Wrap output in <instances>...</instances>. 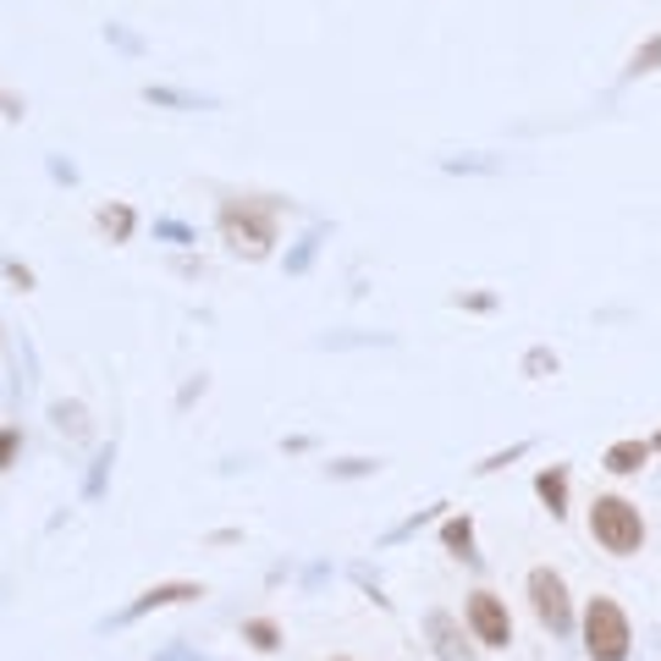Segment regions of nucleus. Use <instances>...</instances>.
Wrapping results in <instances>:
<instances>
[{
	"label": "nucleus",
	"mask_w": 661,
	"mask_h": 661,
	"mask_svg": "<svg viewBox=\"0 0 661 661\" xmlns=\"http://www.w3.org/2000/svg\"><path fill=\"white\" fill-rule=\"evenodd\" d=\"M524 376H529V381L557 376V354H551V348H529V354H524Z\"/></svg>",
	"instance_id": "20"
},
{
	"label": "nucleus",
	"mask_w": 661,
	"mask_h": 661,
	"mask_svg": "<svg viewBox=\"0 0 661 661\" xmlns=\"http://www.w3.org/2000/svg\"><path fill=\"white\" fill-rule=\"evenodd\" d=\"M463 623H469L474 645H485V650H507L513 645V612H507V601L496 590H469Z\"/></svg>",
	"instance_id": "5"
},
{
	"label": "nucleus",
	"mask_w": 661,
	"mask_h": 661,
	"mask_svg": "<svg viewBox=\"0 0 661 661\" xmlns=\"http://www.w3.org/2000/svg\"><path fill=\"white\" fill-rule=\"evenodd\" d=\"M105 40H116L122 51H138V40H133V34H122V29H105Z\"/></svg>",
	"instance_id": "27"
},
{
	"label": "nucleus",
	"mask_w": 661,
	"mask_h": 661,
	"mask_svg": "<svg viewBox=\"0 0 661 661\" xmlns=\"http://www.w3.org/2000/svg\"><path fill=\"white\" fill-rule=\"evenodd\" d=\"M441 507H447V502H436V507H419V513H414V518H403V524H397V529H392L386 540L397 546V540H408V535H419V529H425L430 518H441Z\"/></svg>",
	"instance_id": "19"
},
{
	"label": "nucleus",
	"mask_w": 661,
	"mask_h": 661,
	"mask_svg": "<svg viewBox=\"0 0 661 661\" xmlns=\"http://www.w3.org/2000/svg\"><path fill=\"white\" fill-rule=\"evenodd\" d=\"M100 226H105L116 243H127V237H133V226H138V215H133L127 204H105V210H100Z\"/></svg>",
	"instance_id": "15"
},
{
	"label": "nucleus",
	"mask_w": 661,
	"mask_h": 661,
	"mask_svg": "<svg viewBox=\"0 0 661 661\" xmlns=\"http://www.w3.org/2000/svg\"><path fill=\"white\" fill-rule=\"evenodd\" d=\"M330 661H354V656H330Z\"/></svg>",
	"instance_id": "29"
},
{
	"label": "nucleus",
	"mask_w": 661,
	"mask_h": 661,
	"mask_svg": "<svg viewBox=\"0 0 661 661\" xmlns=\"http://www.w3.org/2000/svg\"><path fill=\"white\" fill-rule=\"evenodd\" d=\"M320 237H325V226H314L309 237H298V248L287 254V276H303V270L314 265V254H320Z\"/></svg>",
	"instance_id": "16"
},
{
	"label": "nucleus",
	"mask_w": 661,
	"mask_h": 661,
	"mask_svg": "<svg viewBox=\"0 0 661 661\" xmlns=\"http://www.w3.org/2000/svg\"><path fill=\"white\" fill-rule=\"evenodd\" d=\"M463 309H496V298L491 292H469V298H458Z\"/></svg>",
	"instance_id": "26"
},
{
	"label": "nucleus",
	"mask_w": 661,
	"mask_h": 661,
	"mask_svg": "<svg viewBox=\"0 0 661 661\" xmlns=\"http://www.w3.org/2000/svg\"><path fill=\"white\" fill-rule=\"evenodd\" d=\"M590 540L606 551V557H639L645 551V513H639V502H628V496H617V491H601L595 502H590Z\"/></svg>",
	"instance_id": "2"
},
{
	"label": "nucleus",
	"mask_w": 661,
	"mask_h": 661,
	"mask_svg": "<svg viewBox=\"0 0 661 661\" xmlns=\"http://www.w3.org/2000/svg\"><path fill=\"white\" fill-rule=\"evenodd\" d=\"M0 116H12V122H18V116H23V100H18V94H7V89H0Z\"/></svg>",
	"instance_id": "25"
},
{
	"label": "nucleus",
	"mask_w": 661,
	"mask_h": 661,
	"mask_svg": "<svg viewBox=\"0 0 661 661\" xmlns=\"http://www.w3.org/2000/svg\"><path fill=\"white\" fill-rule=\"evenodd\" d=\"M650 447H656V452H661V430H656V436H650Z\"/></svg>",
	"instance_id": "28"
},
{
	"label": "nucleus",
	"mask_w": 661,
	"mask_h": 661,
	"mask_svg": "<svg viewBox=\"0 0 661 661\" xmlns=\"http://www.w3.org/2000/svg\"><path fill=\"white\" fill-rule=\"evenodd\" d=\"M243 645L259 650V656H276V650H281V623H276V617H248V623H243Z\"/></svg>",
	"instance_id": "11"
},
{
	"label": "nucleus",
	"mask_w": 661,
	"mask_h": 661,
	"mask_svg": "<svg viewBox=\"0 0 661 661\" xmlns=\"http://www.w3.org/2000/svg\"><path fill=\"white\" fill-rule=\"evenodd\" d=\"M111 463H116V447H100V452H94V469H89V480H83V496H89V502L105 496V474H111Z\"/></svg>",
	"instance_id": "17"
},
{
	"label": "nucleus",
	"mask_w": 661,
	"mask_h": 661,
	"mask_svg": "<svg viewBox=\"0 0 661 661\" xmlns=\"http://www.w3.org/2000/svg\"><path fill=\"white\" fill-rule=\"evenodd\" d=\"M425 639L436 650V661H474V634L463 617H452L447 606H430L425 612Z\"/></svg>",
	"instance_id": "6"
},
{
	"label": "nucleus",
	"mask_w": 661,
	"mask_h": 661,
	"mask_svg": "<svg viewBox=\"0 0 661 661\" xmlns=\"http://www.w3.org/2000/svg\"><path fill=\"white\" fill-rule=\"evenodd\" d=\"M7 276H12V281H18L23 292L34 287V270H29V265H18V259H7Z\"/></svg>",
	"instance_id": "24"
},
{
	"label": "nucleus",
	"mask_w": 661,
	"mask_h": 661,
	"mask_svg": "<svg viewBox=\"0 0 661 661\" xmlns=\"http://www.w3.org/2000/svg\"><path fill=\"white\" fill-rule=\"evenodd\" d=\"M650 72H661V34H650L623 67V78H650Z\"/></svg>",
	"instance_id": "13"
},
{
	"label": "nucleus",
	"mask_w": 661,
	"mask_h": 661,
	"mask_svg": "<svg viewBox=\"0 0 661 661\" xmlns=\"http://www.w3.org/2000/svg\"><path fill=\"white\" fill-rule=\"evenodd\" d=\"M568 491H573V469L568 463H551V469L535 474V496H540V507L551 518H568Z\"/></svg>",
	"instance_id": "9"
},
{
	"label": "nucleus",
	"mask_w": 661,
	"mask_h": 661,
	"mask_svg": "<svg viewBox=\"0 0 661 661\" xmlns=\"http://www.w3.org/2000/svg\"><path fill=\"white\" fill-rule=\"evenodd\" d=\"M155 237H166V243H177V248H188V243H199L188 221H155Z\"/></svg>",
	"instance_id": "23"
},
{
	"label": "nucleus",
	"mask_w": 661,
	"mask_h": 661,
	"mask_svg": "<svg viewBox=\"0 0 661 661\" xmlns=\"http://www.w3.org/2000/svg\"><path fill=\"white\" fill-rule=\"evenodd\" d=\"M381 474V458H337L330 463V480H370Z\"/></svg>",
	"instance_id": "18"
},
{
	"label": "nucleus",
	"mask_w": 661,
	"mask_h": 661,
	"mask_svg": "<svg viewBox=\"0 0 661 661\" xmlns=\"http://www.w3.org/2000/svg\"><path fill=\"white\" fill-rule=\"evenodd\" d=\"M199 595H204V584H199V579H166V584H149L138 601H127L116 623H138V617H149V612H166V606H193Z\"/></svg>",
	"instance_id": "7"
},
{
	"label": "nucleus",
	"mask_w": 661,
	"mask_h": 661,
	"mask_svg": "<svg viewBox=\"0 0 661 661\" xmlns=\"http://www.w3.org/2000/svg\"><path fill=\"white\" fill-rule=\"evenodd\" d=\"M276 215H281V199H226L221 204V243L237 254V259H265L276 248Z\"/></svg>",
	"instance_id": "1"
},
{
	"label": "nucleus",
	"mask_w": 661,
	"mask_h": 661,
	"mask_svg": "<svg viewBox=\"0 0 661 661\" xmlns=\"http://www.w3.org/2000/svg\"><path fill=\"white\" fill-rule=\"evenodd\" d=\"M650 452H656V447H650L645 436H623V441H612V447L601 452V469H606L612 480H628V474H639V469L650 463Z\"/></svg>",
	"instance_id": "8"
},
{
	"label": "nucleus",
	"mask_w": 661,
	"mask_h": 661,
	"mask_svg": "<svg viewBox=\"0 0 661 661\" xmlns=\"http://www.w3.org/2000/svg\"><path fill=\"white\" fill-rule=\"evenodd\" d=\"M579 639L590 661H628L634 656V623L612 595H590L579 612Z\"/></svg>",
	"instance_id": "3"
},
{
	"label": "nucleus",
	"mask_w": 661,
	"mask_h": 661,
	"mask_svg": "<svg viewBox=\"0 0 661 661\" xmlns=\"http://www.w3.org/2000/svg\"><path fill=\"white\" fill-rule=\"evenodd\" d=\"M524 595H529V612H535V623H540L551 639H573V628H579V612H573L568 579H562L551 562H535V568L524 573Z\"/></svg>",
	"instance_id": "4"
},
{
	"label": "nucleus",
	"mask_w": 661,
	"mask_h": 661,
	"mask_svg": "<svg viewBox=\"0 0 661 661\" xmlns=\"http://www.w3.org/2000/svg\"><path fill=\"white\" fill-rule=\"evenodd\" d=\"M441 546H447V557L480 568V551H474V518H469V513H447V518H441Z\"/></svg>",
	"instance_id": "10"
},
{
	"label": "nucleus",
	"mask_w": 661,
	"mask_h": 661,
	"mask_svg": "<svg viewBox=\"0 0 661 661\" xmlns=\"http://www.w3.org/2000/svg\"><path fill=\"white\" fill-rule=\"evenodd\" d=\"M51 419H56V430H67V436H89V408L83 403H51Z\"/></svg>",
	"instance_id": "14"
},
{
	"label": "nucleus",
	"mask_w": 661,
	"mask_h": 661,
	"mask_svg": "<svg viewBox=\"0 0 661 661\" xmlns=\"http://www.w3.org/2000/svg\"><path fill=\"white\" fill-rule=\"evenodd\" d=\"M524 452H529V441H513L507 452H491V458H480V463H474V474H496V469H507V463H513V458H524Z\"/></svg>",
	"instance_id": "22"
},
{
	"label": "nucleus",
	"mask_w": 661,
	"mask_h": 661,
	"mask_svg": "<svg viewBox=\"0 0 661 661\" xmlns=\"http://www.w3.org/2000/svg\"><path fill=\"white\" fill-rule=\"evenodd\" d=\"M144 100L149 105H171V111H210L215 105V100H199L188 89H160V83H144Z\"/></svg>",
	"instance_id": "12"
},
{
	"label": "nucleus",
	"mask_w": 661,
	"mask_h": 661,
	"mask_svg": "<svg viewBox=\"0 0 661 661\" xmlns=\"http://www.w3.org/2000/svg\"><path fill=\"white\" fill-rule=\"evenodd\" d=\"M23 452V425H0V469H12Z\"/></svg>",
	"instance_id": "21"
}]
</instances>
